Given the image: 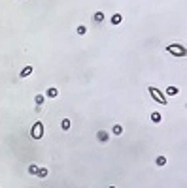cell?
<instances>
[{
	"instance_id": "obj_6",
	"label": "cell",
	"mask_w": 187,
	"mask_h": 188,
	"mask_svg": "<svg viewBox=\"0 0 187 188\" xmlns=\"http://www.w3.org/2000/svg\"><path fill=\"white\" fill-rule=\"evenodd\" d=\"M96 137H98V141H104V143H106V141H108V137H110V135H108V132L100 130V132H98V134H96Z\"/></svg>"
},
{
	"instance_id": "obj_17",
	"label": "cell",
	"mask_w": 187,
	"mask_h": 188,
	"mask_svg": "<svg viewBox=\"0 0 187 188\" xmlns=\"http://www.w3.org/2000/svg\"><path fill=\"white\" fill-rule=\"evenodd\" d=\"M85 32H87V27H83V25H79V27H78V34H79V36H83Z\"/></svg>"
},
{
	"instance_id": "obj_2",
	"label": "cell",
	"mask_w": 187,
	"mask_h": 188,
	"mask_svg": "<svg viewBox=\"0 0 187 188\" xmlns=\"http://www.w3.org/2000/svg\"><path fill=\"white\" fill-rule=\"evenodd\" d=\"M30 137L36 139V141L44 137V122H42V121H36L34 124H32V128H30Z\"/></svg>"
},
{
	"instance_id": "obj_8",
	"label": "cell",
	"mask_w": 187,
	"mask_h": 188,
	"mask_svg": "<svg viewBox=\"0 0 187 188\" xmlns=\"http://www.w3.org/2000/svg\"><path fill=\"white\" fill-rule=\"evenodd\" d=\"M36 177H38V179H46V177H47V169H46V167H38Z\"/></svg>"
},
{
	"instance_id": "obj_3",
	"label": "cell",
	"mask_w": 187,
	"mask_h": 188,
	"mask_svg": "<svg viewBox=\"0 0 187 188\" xmlns=\"http://www.w3.org/2000/svg\"><path fill=\"white\" fill-rule=\"evenodd\" d=\"M166 51L174 57H185V47L178 43H172V45H166Z\"/></svg>"
},
{
	"instance_id": "obj_4",
	"label": "cell",
	"mask_w": 187,
	"mask_h": 188,
	"mask_svg": "<svg viewBox=\"0 0 187 188\" xmlns=\"http://www.w3.org/2000/svg\"><path fill=\"white\" fill-rule=\"evenodd\" d=\"M46 94H47V98H57V96H59V89H57V87H49Z\"/></svg>"
},
{
	"instance_id": "obj_13",
	"label": "cell",
	"mask_w": 187,
	"mask_h": 188,
	"mask_svg": "<svg viewBox=\"0 0 187 188\" xmlns=\"http://www.w3.org/2000/svg\"><path fill=\"white\" fill-rule=\"evenodd\" d=\"M155 164H157V166H164V164H166V156H157Z\"/></svg>"
},
{
	"instance_id": "obj_14",
	"label": "cell",
	"mask_w": 187,
	"mask_h": 188,
	"mask_svg": "<svg viewBox=\"0 0 187 188\" xmlns=\"http://www.w3.org/2000/svg\"><path fill=\"white\" fill-rule=\"evenodd\" d=\"M34 102H36V103H38V105H42V103L46 102V98H44V94H38L36 98H34Z\"/></svg>"
},
{
	"instance_id": "obj_10",
	"label": "cell",
	"mask_w": 187,
	"mask_h": 188,
	"mask_svg": "<svg viewBox=\"0 0 187 188\" xmlns=\"http://www.w3.org/2000/svg\"><path fill=\"white\" fill-rule=\"evenodd\" d=\"M178 92H180L178 87H168V89H166V94H168V96H176Z\"/></svg>"
},
{
	"instance_id": "obj_9",
	"label": "cell",
	"mask_w": 187,
	"mask_h": 188,
	"mask_svg": "<svg viewBox=\"0 0 187 188\" xmlns=\"http://www.w3.org/2000/svg\"><path fill=\"white\" fill-rule=\"evenodd\" d=\"M151 121H153V122H161V121H163V115L157 113V111H153V113H151Z\"/></svg>"
},
{
	"instance_id": "obj_15",
	"label": "cell",
	"mask_w": 187,
	"mask_h": 188,
	"mask_svg": "<svg viewBox=\"0 0 187 188\" xmlns=\"http://www.w3.org/2000/svg\"><path fill=\"white\" fill-rule=\"evenodd\" d=\"M61 126H63V130H64V132H68V130H70V121H68V119H64Z\"/></svg>"
},
{
	"instance_id": "obj_18",
	"label": "cell",
	"mask_w": 187,
	"mask_h": 188,
	"mask_svg": "<svg viewBox=\"0 0 187 188\" xmlns=\"http://www.w3.org/2000/svg\"><path fill=\"white\" fill-rule=\"evenodd\" d=\"M110 188H115V186H110Z\"/></svg>"
},
{
	"instance_id": "obj_12",
	"label": "cell",
	"mask_w": 187,
	"mask_h": 188,
	"mask_svg": "<svg viewBox=\"0 0 187 188\" xmlns=\"http://www.w3.org/2000/svg\"><path fill=\"white\" fill-rule=\"evenodd\" d=\"M95 21H96V23L104 21V11H96V13H95Z\"/></svg>"
},
{
	"instance_id": "obj_16",
	"label": "cell",
	"mask_w": 187,
	"mask_h": 188,
	"mask_svg": "<svg viewBox=\"0 0 187 188\" xmlns=\"http://www.w3.org/2000/svg\"><path fill=\"white\" fill-rule=\"evenodd\" d=\"M28 173H30V175H36V173H38V166H36V164L28 166Z\"/></svg>"
},
{
	"instance_id": "obj_11",
	"label": "cell",
	"mask_w": 187,
	"mask_h": 188,
	"mask_svg": "<svg viewBox=\"0 0 187 188\" xmlns=\"http://www.w3.org/2000/svg\"><path fill=\"white\" fill-rule=\"evenodd\" d=\"M112 132H114L115 135H121V134H123V126H121V124H115V126H114V130H112Z\"/></svg>"
},
{
	"instance_id": "obj_7",
	"label": "cell",
	"mask_w": 187,
	"mask_h": 188,
	"mask_svg": "<svg viewBox=\"0 0 187 188\" xmlns=\"http://www.w3.org/2000/svg\"><path fill=\"white\" fill-rule=\"evenodd\" d=\"M30 73H32V66H25L23 70H21V73H19V75H21V77H28Z\"/></svg>"
},
{
	"instance_id": "obj_5",
	"label": "cell",
	"mask_w": 187,
	"mask_h": 188,
	"mask_svg": "<svg viewBox=\"0 0 187 188\" xmlns=\"http://www.w3.org/2000/svg\"><path fill=\"white\" fill-rule=\"evenodd\" d=\"M121 21H123V15H121V13H114V15H112V25H114V27H117Z\"/></svg>"
},
{
	"instance_id": "obj_1",
	"label": "cell",
	"mask_w": 187,
	"mask_h": 188,
	"mask_svg": "<svg viewBox=\"0 0 187 188\" xmlns=\"http://www.w3.org/2000/svg\"><path fill=\"white\" fill-rule=\"evenodd\" d=\"M147 92H149V96L155 100L157 103H161V105H166V103H168V100H166L164 92H163V90H159L157 87H147Z\"/></svg>"
}]
</instances>
